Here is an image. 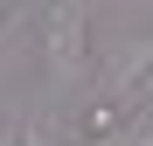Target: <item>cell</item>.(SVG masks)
Instances as JSON below:
<instances>
[{"mask_svg": "<svg viewBox=\"0 0 153 146\" xmlns=\"http://www.w3.org/2000/svg\"><path fill=\"white\" fill-rule=\"evenodd\" d=\"M42 49H49V84H70L76 70H84V14L76 7H49Z\"/></svg>", "mask_w": 153, "mask_h": 146, "instance_id": "cell-1", "label": "cell"}, {"mask_svg": "<svg viewBox=\"0 0 153 146\" xmlns=\"http://www.w3.org/2000/svg\"><path fill=\"white\" fill-rule=\"evenodd\" d=\"M146 70H153V35H146V42H132V49H118V56L105 63L97 90H105V104H111V111H125V104L146 90Z\"/></svg>", "mask_w": 153, "mask_h": 146, "instance_id": "cell-2", "label": "cell"}]
</instances>
